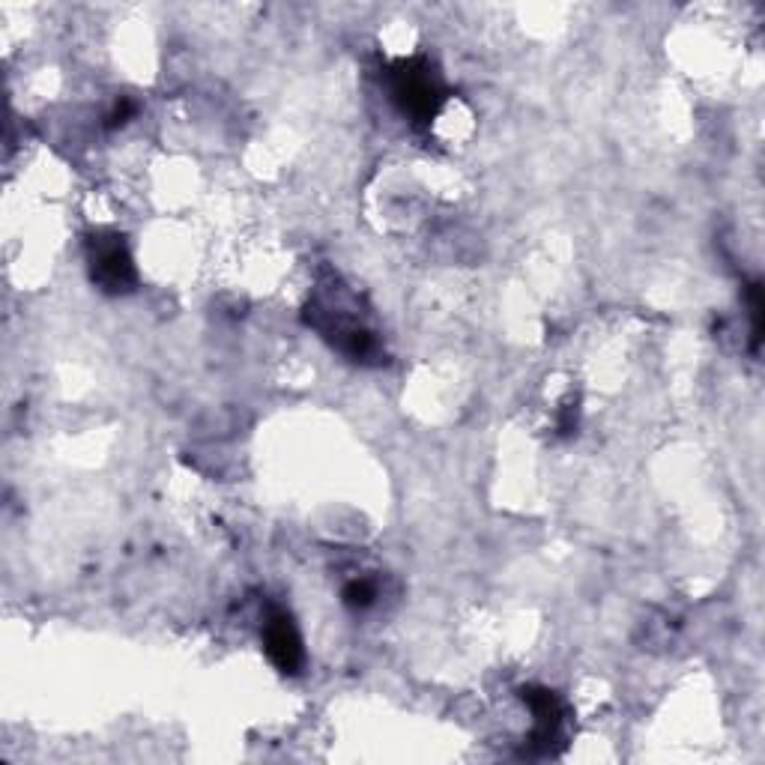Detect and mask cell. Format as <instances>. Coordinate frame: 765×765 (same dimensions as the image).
Wrapping results in <instances>:
<instances>
[{"mask_svg":"<svg viewBox=\"0 0 765 765\" xmlns=\"http://www.w3.org/2000/svg\"><path fill=\"white\" fill-rule=\"evenodd\" d=\"M266 649H269V655L275 658L278 667H284V670L296 667V661H299V637H296L290 619L275 616L269 622V628H266Z\"/></svg>","mask_w":765,"mask_h":765,"instance_id":"1","label":"cell"},{"mask_svg":"<svg viewBox=\"0 0 765 765\" xmlns=\"http://www.w3.org/2000/svg\"><path fill=\"white\" fill-rule=\"evenodd\" d=\"M129 272H132V260H129V255L120 246L99 249V255H96V275H99V281H105L111 287H120V284H126Z\"/></svg>","mask_w":765,"mask_h":765,"instance_id":"2","label":"cell"}]
</instances>
